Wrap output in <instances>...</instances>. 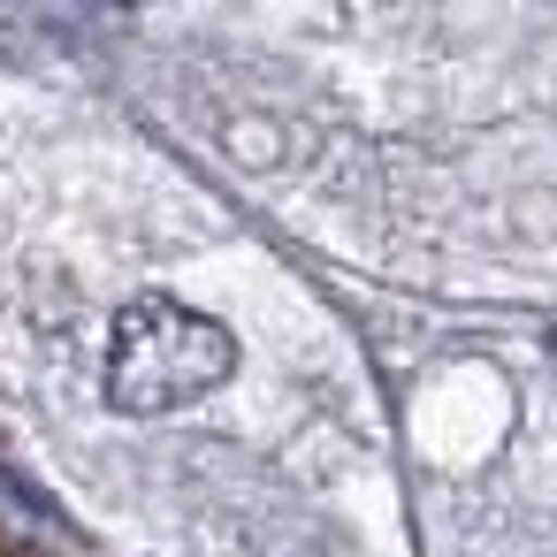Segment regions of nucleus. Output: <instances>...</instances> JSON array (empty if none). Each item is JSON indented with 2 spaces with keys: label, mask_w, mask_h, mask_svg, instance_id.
Instances as JSON below:
<instances>
[{
  "label": "nucleus",
  "mask_w": 557,
  "mask_h": 557,
  "mask_svg": "<svg viewBox=\"0 0 557 557\" xmlns=\"http://www.w3.org/2000/svg\"><path fill=\"white\" fill-rule=\"evenodd\" d=\"M230 374H237V336L176 298L123 306V321L108 336V405L131 420L184 412V405L214 397Z\"/></svg>",
  "instance_id": "1"
}]
</instances>
